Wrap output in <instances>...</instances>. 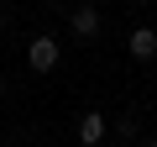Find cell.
<instances>
[{"instance_id":"obj_1","label":"cell","mask_w":157,"mask_h":147,"mask_svg":"<svg viewBox=\"0 0 157 147\" xmlns=\"http://www.w3.org/2000/svg\"><path fill=\"white\" fill-rule=\"evenodd\" d=\"M58 58H63L58 37H32V47H26V63H32V74H52V68H58Z\"/></svg>"},{"instance_id":"obj_2","label":"cell","mask_w":157,"mask_h":147,"mask_svg":"<svg viewBox=\"0 0 157 147\" xmlns=\"http://www.w3.org/2000/svg\"><path fill=\"white\" fill-rule=\"evenodd\" d=\"M68 26H73L78 42H94L100 37V6H73L68 11Z\"/></svg>"},{"instance_id":"obj_3","label":"cell","mask_w":157,"mask_h":147,"mask_svg":"<svg viewBox=\"0 0 157 147\" xmlns=\"http://www.w3.org/2000/svg\"><path fill=\"white\" fill-rule=\"evenodd\" d=\"M126 53H131L136 63H152V58H157V32H152V26H136V32L126 37Z\"/></svg>"},{"instance_id":"obj_4","label":"cell","mask_w":157,"mask_h":147,"mask_svg":"<svg viewBox=\"0 0 157 147\" xmlns=\"http://www.w3.org/2000/svg\"><path fill=\"white\" fill-rule=\"evenodd\" d=\"M105 131H110V121H105L100 110H84V116H78V142H84V147H100Z\"/></svg>"},{"instance_id":"obj_5","label":"cell","mask_w":157,"mask_h":147,"mask_svg":"<svg viewBox=\"0 0 157 147\" xmlns=\"http://www.w3.org/2000/svg\"><path fill=\"white\" fill-rule=\"evenodd\" d=\"M126 6H152V0H126Z\"/></svg>"},{"instance_id":"obj_6","label":"cell","mask_w":157,"mask_h":147,"mask_svg":"<svg viewBox=\"0 0 157 147\" xmlns=\"http://www.w3.org/2000/svg\"><path fill=\"white\" fill-rule=\"evenodd\" d=\"M141 147H157V137H147V142H141Z\"/></svg>"},{"instance_id":"obj_7","label":"cell","mask_w":157,"mask_h":147,"mask_svg":"<svg viewBox=\"0 0 157 147\" xmlns=\"http://www.w3.org/2000/svg\"><path fill=\"white\" fill-rule=\"evenodd\" d=\"M0 100H6V79H0Z\"/></svg>"},{"instance_id":"obj_8","label":"cell","mask_w":157,"mask_h":147,"mask_svg":"<svg viewBox=\"0 0 157 147\" xmlns=\"http://www.w3.org/2000/svg\"><path fill=\"white\" fill-rule=\"evenodd\" d=\"M0 26H6V11H0Z\"/></svg>"},{"instance_id":"obj_9","label":"cell","mask_w":157,"mask_h":147,"mask_svg":"<svg viewBox=\"0 0 157 147\" xmlns=\"http://www.w3.org/2000/svg\"><path fill=\"white\" fill-rule=\"evenodd\" d=\"M152 105H157V95H152Z\"/></svg>"},{"instance_id":"obj_10","label":"cell","mask_w":157,"mask_h":147,"mask_svg":"<svg viewBox=\"0 0 157 147\" xmlns=\"http://www.w3.org/2000/svg\"><path fill=\"white\" fill-rule=\"evenodd\" d=\"M100 147H110V142H100Z\"/></svg>"},{"instance_id":"obj_11","label":"cell","mask_w":157,"mask_h":147,"mask_svg":"<svg viewBox=\"0 0 157 147\" xmlns=\"http://www.w3.org/2000/svg\"><path fill=\"white\" fill-rule=\"evenodd\" d=\"M58 6H63V0H58Z\"/></svg>"}]
</instances>
